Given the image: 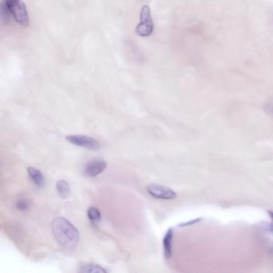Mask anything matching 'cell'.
Returning <instances> with one entry per match:
<instances>
[{"instance_id":"12","label":"cell","mask_w":273,"mask_h":273,"mask_svg":"<svg viewBox=\"0 0 273 273\" xmlns=\"http://www.w3.org/2000/svg\"><path fill=\"white\" fill-rule=\"evenodd\" d=\"M1 16H2V21L4 24H8L12 16L4 0H3L1 4Z\"/></svg>"},{"instance_id":"13","label":"cell","mask_w":273,"mask_h":273,"mask_svg":"<svg viewBox=\"0 0 273 273\" xmlns=\"http://www.w3.org/2000/svg\"><path fill=\"white\" fill-rule=\"evenodd\" d=\"M16 206L18 210L25 211L31 207V202L27 198H19V200L16 201Z\"/></svg>"},{"instance_id":"6","label":"cell","mask_w":273,"mask_h":273,"mask_svg":"<svg viewBox=\"0 0 273 273\" xmlns=\"http://www.w3.org/2000/svg\"><path fill=\"white\" fill-rule=\"evenodd\" d=\"M107 169V162L103 159H91L84 167V174L88 177H96Z\"/></svg>"},{"instance_id":"14","label":"cell","mask_w":273,"mask_h":273,"mask_svg":"<svg viewBox=\"0 0 273 273\" xmlns=\"http://www.w3.org/2000/svg\"><path fill=\"white\" fill-rule=\"evenodd\" d=\"M200 221H201V219H200V218H199V219L194 220V221H188V222H186V223L181 224V225H179V226L180 227L190 226V225H195V224L199 223V222H200Z\"/></svg>"},{"instance_id":"15","label":"cell","mask_w":273,"mask_h":273,"mask_svg":"<svg viewBox=\"0 0 273 273\" xmlns=\"http://www.w3.org/2000/svg\"><path fill=\"white\" fill-rule=\"evenodd\" d=\"M268 213H269L270 217H271V228H272V230H273V212L272 211H268Z\"/></svg>"},{"instance_id":"3","label":"cell","mask_w":273,"mask_h":273,"mask_svg":"<svg viewBox=\"0 0 273 273\" xmlns=\"http://www.w3.org/2000/svg\"><path fill=\"white\" fill-rule=\"evenodd\" d=\"M140 23L136 28V35L141 37L149 36L154 31L153 20L149 7L144 5L140 11Z\"/></svg>"},{"instance_id":"10","label":"cell","mask_w":273,"mask_h":273,"mask_svg":"<svg viewBox=\"0 0 273 273\" xmlns=\"http://www.w3.org/2000/svg\"><path fill=\"white\" fill-rule=\"evenodd\" d=\"M80 272L86 273H106L107 272V270L104 269L103 267H101L99 264L95 263H88L86 265L83 266L81 269L80 270Z\"/></svg>"},{"instance_id":"4","label":"cell","mask_w":273,"mask_h":273,"mask_svg":"<svg viewBox=\"0 0 273 273\" xmlns=\"http://www.w3.org/2000/svg\"><path fill=\"white\" fill-rule=\"evenodd\" d=\"M66 140L69 143L78 147H84L87 149L98 151L100 149V143L95 138L91 136H83V135H72L68 136Z\"/></svg>"},{"instance_id":"9","label":"cell","mask_w":273,"mask_h":273,"mask_svg":"<svg viewBox=\"0 0 273 273\" xmlns=\"http://www.w3.org/2000/svg\"><path fill=\"white\" fill-rule=\"evenodd\" d=\"M57 192L63 199H66L70 195V187L66 180H60L57 184Z\"/></svg>"},{"instance_id":"5","label":"cell","mask_w":273,"mask_h":273,"mask_svg":"<svg viewBox=\"0 0 273 273\" xmlns=\"http://www.w3.org/2000/svg\"><path fill=\"white\" fill-rule=\"evenodd\" d=\"M147 192L152 197L160 200H174L177 197V194L168 187L156 184H151L147 188Z\"/></svg>"},{"instance_id":"1","label":"cell","mask_w":273,"mask_h":273,"mask_svg":"<svg viewBox=\"0 0 273 273\" xmlns=\"http://www.w3.org/2000/svg\"><path fill=\"white\" fill-rule=\"evenodd\" d=\"M54 238L61 246L68 249L76 248L80 240V233L70 221L64 217H57L51 224Z\"/></svg>"},{"instance_id":"11","label":"cell","mask_w":273,"mask_h":273,"mask_svg":"<svg viewBox=\"0 0 273 273\" xmlns=\"http://www.w3.org/2000/svg\"><path fill=\"white\" fill-rule=\"evenodd\" d=\"M87 216L94 225L99 223L101 220V214L96 207H91L87 210Z\"/></svg>"},{"instance_id":"7","label":"cell","mask_w":273,"mask_h":273,"mask_svg":"<svg viewBox=\"0 0 273 273\" xmlns=\"http://www.w3.org/2000/svg\"><path fill=\"white\" fill-rule=\"evenodd\" d=\"M174 237V231L173 229L168 230L163 240V251L166 259H170L173 256V240Z\"/></svg>"},{"instance_id":"8","label":"cell","mask_w":273,"mask_h":273,"mask_svg":"<svg viewBox=\"0 0 273 273\" xmlns=\"http://www.w3.org/2000/svg\"><path fill=\"white\" fill-rule=\"evenodd\" d=\"M27 173L29 175L30 179L34 183L35 186L39 188H42L44 186V177L40 171L35 169V168H32V167H29V168H27Z\"/></svg>"},{"instance_id":"2","label":"cell","mask_w":273,"mask_h":273,"mask_svg":"<svg viewBox=\"0 0 273 273\" xmlns=\"http://www.w3.org/2000/svg\"><path fill=\"white\" fill-rule=\"evenodd\" d=\"M15 21L23 27L29 26V16L27 6L23 0H4Z\"/></svg>"}]
</instances>
